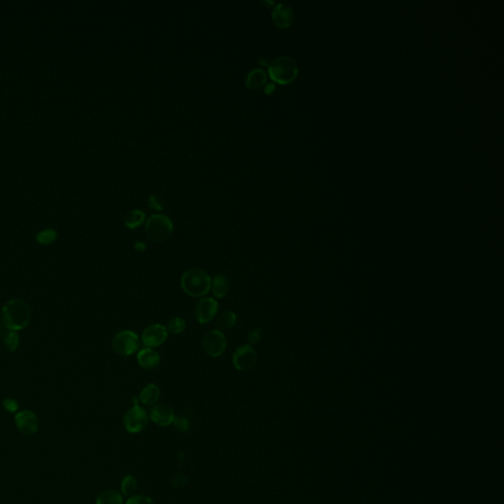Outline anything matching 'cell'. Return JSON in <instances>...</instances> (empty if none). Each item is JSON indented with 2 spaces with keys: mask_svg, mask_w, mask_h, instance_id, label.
Segmentation results:
<instances>
[{
  "mask_svg": "<svg viewBox=\"0 0 504 504\" xmlns=\"http://www.w3.org/2000/svg\"><path fill=\"white\" fill-rule=\"evenodd\" d=\"M96 504H123V498L119 491L107 489L98 496Z\"/></svg>",
  "mask_w": 504,
  "mask_h": 504,
  "instance_id": "19",
  "label": "cell"
},
{
  "mask_svg": "<svg viewBox=\"0 0 504 504\" xmlns=\"http://www.w3.org/2000/svg\"><path fill=\"white\" fill-rule=\"evenodd\" d=\"M212 279L208 273L201 269H190L185 271L181 279L180 285L183 292L191 297H203L211 290Z\"/></svg>",
  "mask_w": 504,
  "mask_h": 504,
  "instance_id": "2",
  "label": "cell"
},
{
  "mask_svg": "<svg viewBox=\"0 0 504 504\" xmlns=\"http://www.w3.org/2000/svg\"><path fill=\"white\" fill-rule=\"evenodd\" d=\"M148 206L149 208L153 211H157V212H160V211H163L164 210V199L162 196L160 195H157V194H154V195H151L148 199Z\"/></svg>",
  "mask_w": 504,
  "mask_h": 504,
  "instance_id": "25",
  "label": "cell"
},
{
  "mask_svg": "<svg viewBox=\"0 0 504 504\" xmlns=\"http://www.w3.org/2000/svg\"><path fill=\"white\" fill-rule=\"evenodd\" d=\"M262 339V332L260 328H255L247 334V341L250 345L259 343Z\"/></svg>",
  "mask_w": 504,
  "mask_h": 504,
  "instance_id": "28",
  "label": "cell"
},
{
  "mask_svg": "<svg viewBox=\"0 0 504 504\" xmlns=\"http://www.w3.org/2000/svg\"><path fill=\"white\" fill-rule=\"evenodd\" d=\"M232 363L240 371H249L257 363V354L250 345H244L237 348L232 355Z\"/></svg>",
  "mask_w": 504,
  "mask_h": 504,
  "instance_id": "8",
  "label": "cell"
},
{
  "mask_svg": "<svg viewBox=\"0 0 504 504\" xmlns=\"http://www.w3.org/2000/svg\"><path fill=\"white\" fill-rule=\"evenodd\" d=\"M57 239V231L52 229V228H46L40 232L36 234L35 236V241L37 244L42 245H49L52 244L56 241Z\"/></svg>",
  "mask_w": 504,
  "mask_h": 504,
  "instance_id": "21",
  "label": "cell"
},
{
  "mask_svg": "<svg viewBox=\"0 0 504 504\" xmlns=\"http://www.w3.org/2000/svg\"><path fill=\"white\" fill-rule=\"evenodd\" d=\"M140 347L138 335L131 330H123L117 333L111 341V348L118 355L128 357L136 353Z\"/></svg>",
  "mask_w": 504,
  "mask_h": 504,
  "instance_id": "5",
  "label": "cell"
},
{
  "mask_svg": "<svg viewBox=\"0 0 504 504\" xmlns=\"http://www.w3.org/2000/svg\"><path fill=\"white\" fill-rule=\"evenodd\" d=\"M19 343H20V338L18 332L15 331H10L9 333H7V335L4 338V346L9 352H15L19 347Z\"/></svg>",
  "mask_w": 504,
  "mask_h": 504,
  "instance_id": "24",
  "label": "cell"
},
{
  "mask_svg": "<svg viewBox=\"0 0 504 504\" xmlns=\"http://www.w3.org/2000/svg\"><path fill=\"white\" fill-rule=\"evenodd\" d=\"M145 231L148 239L157 244L167 242L173 235L174 224L172 220L163 214L152 215L146 222Z\"/></svg>",
  "mask_w": 504,
  "mask_h": 504,
  "instance_id": "4",
  "label": "cell"
},
{
  "mask_svg": "<svg viewBox=\"0 0 504 504\" xmlns=\"http://www.w3.org/2000/svg\"><path fill=\"white\" fill-rule=\"evenodd\" d=\"M137 486H138V483H137V480L135 479V477H133L132 475H127L126 477L123 478L122 485H121L122 493L126 496H132V494L137 489Z\"/></svg>",
  "mask_w": 504,
  "mask_h": 504,
  "instance_id": "23",
  "label": "cell"
},
{
  "mask_svg": "<svg viewBox=\"0 0 504 504\" xmlns=\"http://www.w3.org/2000/svg\"><path fill=\"white\" fill-rule=\"evenodd\" d=\"M160 396H161V390L159 386L154 383H150L142 389L139 399L142 404L146 406H152L155 405L159 401Z\"/></svg>",
  "mask_w": 504,
  "mask_h": 504,
  "instance_id": "17",
  "label": "cell"
},
{
  "mask_svg": "<svg viewBox=\"0 0 504 504\" xmlns=\"http://www.w3.org/2000/svg\"><path fill=\"white\" fill-rule=\"evenodd\" d=\"M18 431L24 435H33L38 430V418L34 412L24 410L16 414L14 417Z\"/></svg>",
  "mask_w": 504,
  "mask_h": 504,
  "instance_id": "11",
  "label": "cell"
},
{
  "mask_svg": "<svg viewBox=\"0 0 504 504\" xmlns=\"http://www.w3.org/2000/svg\"><path fill=\"white\" fill-rule=\"evenodd\" d=\"M146 220L145 213L140 209H134L128 212L124 219V224L130 229H135L142 226Z\"/></svg>",
  "mask_w": 504,
  "mask_h": 504,
  "instance_id": "18",
  "label": "cell"
},
{
  "mask_svg": "<svg viewBox=\"0 0 504 504\" xmlns=\"http://www.w3.org/2000/svg\"><path fill=\"white\" fill-rule=\"evenodd\" d=\"M126 504H155L154 500L145 495H134L131 496Z\"/></svg>",
  "mask_w": 504,
  "mask_h": 504,
  "instance_id": "27",
  "label": "cell"
},
{
  "mask_svg": "<svg viewBox=\"0 0 504 504\" xmlns=\"http://www.w3.org/2000/svg\"><path fill=\"white\" fill-rule=\"evenodd\" d=\"M168 331L166 326L155 323L147 326L141 335L142 342L148 348H156L163 345L168 339Z\"/></svg>",
  "mask_w": 504,
  "mask_h": 504,
  "instance_id": "10",
  "label": "cell"
},
{
  "mask_svg": "<svg viewBox=\"0 0 504 504\" xmlns=\"http://www.w3.org/2000/svg\"><path fill=\"white\" fill-rule=\"evenodd\" d=\"M268 73L274 82L286 85L296 80L298 74V65L293 57L282 55L269 62Z\"/></svg>",
  "mask_w": 504,
  "mask_h": 504,
  "instance_id": "3",
  "label": "cell"
},
{
  "mask_svg": "<svg viewBox=\"0 0 504 504\" xmlns=\"http://www.w3.org/2000/svg\"><path fill=\"white\" fill-rule=\"evenodd\" d=\"M271 15L274 24L281 29L289 28L295 20L294 9L286 3H279L275 5Z\"/></svg>",
  "mask_w": 504,
  "mask_h": 504,
  "instance_id": "12",
  "label": "cell"
},
{
  "mask_svg": "<svg viewBox=\"0 0 504 504\" xmlns=\"http://www.w3.org/2000/svg\"><path fill=\"white\" fill-rule=\"evenodd\" d=\"M238 317L237 314L231 312V311H226L220 314V316L217 319V325L222 329V330H228L232 328L236 323H237Z\"/></svg>",
  "mask_w": 504,
  "mask_h": 504,
  "instance_id": "20",
  "label": "cell"
},
{
  "mask_svg": "<svg viewBox=\"0 0 504 504\" xmlns=\"http://www.w3.org/2000/svg\"><path fill=\"white\" fill-rule=\"evenodd\" d=\"M276 90V85L273 83H269L264 87V92L266 95H272Z\"/></svg>",
  "mask_w": 504,
  "mask_h": 504,
  "instance_id": "30",
  "label": "cell"
},
{
  "mask_svg": "<svg viewBox=\"0 0 504 504\" xmlns=\"http://www.w3.org/2000/svg\"><path fill=\"white\" fill-rule=\"evenodd\" d=\"M173 424L176 430L183 432V433L187 432L190 428L189 420L185 417H174Z\"/></svg>",
  "mask_w": 504,
  "mask_h": 504,
  "instance_id": "26",
  "label": "cell"
},
{
  "mask_svg": "<svg viewBox=\"0 0 504 504\" xmlns=\"http://www.w3.org/2000/svg\"><path fill=\"white\" fill-rule=\"evenodd\" d=\"M3 407L6 411L10 413H16L19 409V404L16 400L11 399V398H6L3 401Z\"/></svg>",
  "mask_w": 504,
  "mask_h": 504,
  "instance_id": "29",
  "label": "cell"
},
{
  "mask_svg": "<svg viewBox=\"0 0 504 504\" xmlns=\"http://www.w3.org/2000/svg\"><path fill=\"white\" fill-rule=\"evenodd\" d=\"M137 361L141 367L152 370L156 369L161 363L160 355L153 348H146L141 350L137 355Z\"/></svg>",
  "mask_w": 504,
  "mask_h": 504,
  "instance_id": "14",
  "label": "cell"
},
{
  "mask_svg": "<svg viewBox=\"0 0 504 504\" xmlns=\"http://www.w3.org/2000/svg\"><path fill=\"white\" fill-rule=\"evenodd\" d=\"M230 283L226 275L219 274L212 279L211 282V290L215 297L223 298L227 295L229 291Z\"/></svg>",
  "mask_w": 504,
  "mask_h": 504,
  "instance_id": "16",
  "label": "cell"
},
{
  "mask_svg": "<svg viewBox=\"0 0 504 504\" xmlns=\"http://www.w3.org/2000/svg\"><path fill=\"white\" fill-rule=\"evenodd\" d=\"M148 419L149 417L146 410L139 405H134L125 413L123 423L129 434H139L147 427Z\"/></svg>",
  "mask_w": 504,
  "mask_h": 504,
  "instance_id": "6",
  "label": "cell"
},
{
  "mask_svg": "<svg viewBox=\"0 0 504 504\" xmlns=\"http://www.w3.org/2000/svg\"><path fill=\"white\" fill-rule=\"evenodd\" d=\"M185 328H186V322L182 317H179V316H175V317H173L172 319H170V321L168 322V324L166 326V329L168 331V333H171L174 335L182 333L183 331L185 330Z\"/></svg>",
  "mask_w": 504,
  "mask_h": 504,
  "instance_id": "22",
  "label": "cell"
},
{
  "mask_svg": "<svg viewBox=\"0 0 504 504\" xmlns=\"http://www.w3.org/2000/svg\"><path fill=\"white\" fill-rule=\"evenodd\" d=\"M226 345L227 342L226 336L222 331L217 329L207 332L202 341L203 350L212 358H218L222 356L226 351Z\"/></svg>",
  "mask_w": 504,
  "mask_h": 504,
  "instance_id": "7",
  "label": "cell"
},
{
  "mask_svg": "<svg viewBox=\"0 0 504 504\" xmlns=\"http://www.w3.org/2000/svg\"><path fill=\"white\" fill-rule=\"evenodd\" d=\"M177 481H178V483H179L180 481H186V480H185L184 478H182V479H180V478H177ZM183 483H186V482H183ZM183 483H182V484H178V486H177V487H181V486H183V485H184Z\"/></svg>",
  "mask_w": 504,
  "mask_h": 504,
  "instance_id": "32",
  "label": "cell"
},
{
  "mask_svg": "<svg viewBox=\"0 0 504 504\" xmlns=\"http://www.w3.org/2000/svg\"><path fill=\"white\" fill-rule=\"evenodd\" d=\"M174 417L173 408L166 403L157 404L152 408L150 413L151 419L159 427H168L172 424Z\"/></svg>",
  "mask_w": 504,
  "mask_h": 504,
  "instance_id": "13",
  "label": "cell"
},
{
  "mask_svg": "<svg viewBox=\"0 0 504 504\" xmlns=\"http://www.w3.org/2000/svg\"><path fill=\"white\" fill-rule=\"evenodd\" d=\"M218 312L219 304L217 300L212 297H204L196 303L194 316L200 324H207L216 317Z\"/></svg>",
  "mask_w": 504,
  "mask_h": 504,
  "instance_id": "9",
  "label": "cell"
},
{
  "mask_svg": "<svg viewBox=\"0 0 504 504\" xmlns=\"http://www.w3.org/2000/svg\"><path fill=\"white\" fill-rule=\"evenodd\" d=\"M134 248L138 252H143V251H145L147 249V245L144 244L143 242H137L136 244H134Z\"/></svg>",
  "mask_w": 504,
  "mask_h": 504,
  "instance_id": "31",
  "label": "cell"
},
{
  "mask_svg": "<svg viewBox=\"0 0 504 504\" xmlns=\"http://www.w3.org/2000/svg\"><path fill=\"white\" fill-rule=\"evenodd\" d=\"M267 80L266 72L261 68H254L249 71L245 79V86L249 90L256 91L263 87Z\"/></svg>",
  "mask_w": 504,
  "mask_h": 504,
  "instance_id": "15",
  "label": "cell"
},
{
  "mask_svg": "<svg viewBox=\"0 0 504 504\" xmlns=\"http://www.w3.org/2000/svg\"><path fill=\"white\" fill-rule=\"evenodd\" d=\"M32 317L30 305L23 299L8 300L1 309V322L10 331L22 330L28 326Z\"/></svg>",
  "mask_w": 504,
  "mask_h": 504,
  "instance_id": "1",
  "label": "cell"
}]
</instances>
